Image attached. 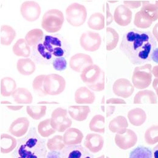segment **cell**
<instances>
[{
	"instance_id": "7a4b0ae2",
	"label": "cell",
	"mask_w": 158,
	"mask_h": 158,
	"mask_svg": "<svg viewBox=\"0 0 158 158\" xmlns=\"http://www.w3.org/2000/svg\"><path fill=\"white\" fill-rule=\"evenodd\" d=\"M17 147L12 158H46L47 149L45 141L31 128L26 136L19 139Z\"/></svg>"
},
{
	"instance_id": "8d00e7d4",
	"label": "cell",
	"mask_w": 158,
	"mask_h": 158,
	"mask_svg": "<svg viewBox=\"0 0 158 158\" xmlns=\"http://www.w3.org/2000/svg\"><path fill=\"white\" fill-rule=\"evenodd\" d=\"M47 107L42 106H27L26 112L27 114L34 120H40L43 118L46 113Z\"/></svg>"
},
{
	"instance_id": "603a6c76",
	"label": "cell",
	"mask_w": 158,
	"mask_h": 158,
	"mask_svg": "<svg viewBox=\"0 0 158 158\" xmlns=\"http://www.w3.org/2000/svg\"><path fill=\"white\" fill-rule=\"evenodd\" d=\"M135 104H156L158 98L156 94L152 90H142L136 93L134 98Z\"/></svg>"
},
{
	"instance_id": "d590c367",
	"label": "cell",
	"mask_w": 158,
	"mask_h": 158,
	"mask_svg": "<svg viewBox=\"0 0 158 158\" xmlns=\"http://www.w3.org/2000/svg\"><path fill=\"white\" fill-rule=\"evenodd\" d=\"M65 146L63 138L61 135H56L52 138L49 139L46 143L47 148L49 151L61 152L65 148Z\"/></svg>"
},
{
	"instance_id": "d6a6232c",
	"label": "cell",
	"mask_w": 158,
	"mask_h": 158,
	"mask_svg": "<svg viewBox=\"0 0 158 158\" xmlns=\"http://www.w3.org/2000/svg\"><path fill=\"white\" fill-rule=\"evenodd\" d=\"M89 27L93 30L100 31L105 27V17L100 12L92 14L88 21Z\"/></svg>"
},
{
	"instance_id": "8992f818",
	"label": "cell",
	"mask_w": 158,
	"mask_h": 158,
	"mask_svg": "<svg viewBox=\"0 0 158 158\" xmlns=\"http://www.w3.org/2000/svg\"><path fill=\"white\" fill-rule=\"evenodd\" d=\"M66 20L74 27L83 25L86 19L87 11L85 6L77 2H74L66 8Z\"/></svg>"
},
{
	"instance_id": "f5cc1de1",
	"label": "cell",
	"mask_w": 158,
	"mask_h": 158,
	"mask_svg": "<svg viewBox=\"0 0 158 158\" xmlns=\"http://www.w3.org/2000/svg\"><path fill=\"white\" fill-rule=\"evenodd\" d=\"M153 34L154 37L158 42V23L155 25L153 29Z\"/></svg>"
},
{
	"instance_id": "4316f807",
	"label": "cell",
	"mask_w": 158,
	"mask_h": 158,
	"mask_svg": "<svg viewBox=\"0 0 158 158\" xmlns=\"http://www.w3.org/2000/svg\"><path fill=\"white\" fill-rule=\"evenodd\" d=\"M17 36L14 29L9 25H2L0 30V41L4 46H9Z\"/></svg>"
},
{
	"instance_id": "1f68e13d",
	"label": "cell",
	"mask_w": 158,
	"mask_h": 158,
	"mask_svg": "<svg viewBox=\"0 0 158 158\" xmlns=\"http://www.w3.org/2000/svg\"><path fill=\"white\" fill-rule=\"evenodd\" d=\"M106 50L112 51L114 49L118 43L119 36L117 31L112 27H108L106 29Z\"/></svg>"
},
{
	"instance_id": "5bb4252c",
	"label": "cell",
	"mask_w": 158,
	"mask_h": 158,
	"mask_svg": "<svg viewBox=\"0 0 158 158\" xmlns=\"http://www.w3.org/2000/svg\"><path fill=\"white\" fill-rule=\"evenodd\" d=\"M29 124V119L26 117L17 118L11 123L9 132L15 137H23L27 133Z\"/></svg>"
},
{
	"instance_id": "91938a15",
	"label": "cell",
	"mask_w": 158,
	"mask_h": 158,
	"mask_svg": "<svg viewBox=\"0 0 158 158\" xmlns=\"http://www.w3.org/2000/svg\"><path fill=\"white\" fill-rule=\"evenodd\" d=\"M109 158L108 156H105V155H102V156H99L98 158Z\"/></svg>"
},
{
	"instance_id": "f907efd6",
	"label": "cell",
	"mask_w": 158,
	"mask_h": 158,
	"mask_svg": "<svg viewBox=\"0 0 158 158\" xmlns=\"http://www.w3.org/2000/svg\"><path fill=\"white\" fill-rule=\"evenodd\" d=\"M6 107L12 111H19L21 109L23 108V106L20 105H8Z\"/></svg>"
},
{
	"instance_id": "ac0fdd59",
	"label": "cell",
	"mask_w": 158,
	"mask_h": 158,
	"mask_svg": "<svg viewBox=\"0 0 158 158\" xmlns=\"http://www.w3.org/2000/svg\"><path fill=\"white\" fill-rule=\"evenodd\" d=\"M62 158H93L81 145L66 146L61 151Z\"/></svg>"
},
{
	"instance_id": "60d3db41",
	"label": "cell",
	"mask_w": 158,
	"mask_h": 158,
	"mask_svg": "<svg viewBox=\"0 0 158 158\" xmlns=\"http://www.w3.org/2000/svg\"><path fill=\"white\" fill-rule=\"evenodd\" d=\"M153 22L149 20L140 10L136 12L135 17L134 24L140 29H147L150 27Z\"/></svg>"
},
{
	"instance_id": "f1b7e54d",
	"label": "cell",
	"mask_w": 158,
	"mask_h": 158,
	"mask_svg": "<svg viewBox=\"0 0 158 158\" xmlns=\"http://www.w3.org/2000/svg\"><path fill=\"white\" fill-rule=\"evenodd\" d=\"M14 101L19 104H31L33 102L31 93L25 88H18L12 95Z\"/></svg>"
},
{
	"instance_id": "ab89813d",
	"label": "cell",
	"mask_w": 158,
	"mask_h": 158,
	"mask_svg": "<svg viewBox=\"0 0 158 158\" xmlns=\"http://www.w3.org/2000/svg\"><path fill=\"white\" fill-rule=\"evenodd\" d=\"M128 158H153V153L150 148L138 146L130 152Z\"/></svg>"
},
{
	"instance_id": "30bf717a",
	"label": "cell",
	"mask_w": 158,
	"mask_h": 158,
	"mask_svg": "<svg viewBox=\"0 0 158 158\" xmlns=\"http://www.w3.org/2000/svg\"><path fill=\"white\" fill-rule=\"evenodd\" d=\"M41 7L38 2L34 1H26L22 3L20 13L22 17L29 22L39 19L41 14Z\"/></svg>"
},
{
	"instance_id": "ee69618b",
	"label": "cell",
	"mask_w": 158,
	"mask_h": 158,
	"mask_svg": "<svg viewBox=\"0 0 158 158\" xmlns=\"http://www.w3.org/2000/svg\"><path fill=\"white\" fill-rule=\"evenodd\" d=\"M37 50H38L40 54L43 58L47 60L51 59L52 58V54L46 51L43 43H39L38 44Z\"/></svg>"
},
{
	"instance_id": "ffe728a7",
	"label": "cell",
	"mask_w": 158,
	"mask_h": 158,
	"mask_svg": "<svg viewBox=\"0 0 158 158\" xmlns=\"http://www.w3.org/2000/svg\"><path fill=\"white\" fill-rule=\"evenodd\" d=\"M95 99L94 93L85 86L79 88L75 93L74 100L77 104H92Z\"/></svg>"
},
{
	"instance_id": "6f0895ef",
	"label": "cell",
	"mask_w": 158,
	"mask_h": 158,
	"mask_svg": "<svg viewBox=\"0 0 158 158\" xmlns=\"http://www.w3.org/2000/svg\"><path fill=\"white\" fill-rule=\"evenodd\" d=\"M56 103H59L56 102H44V101L40 102L38 103V104H56Z\"/></svg>"
},
{
	"instance_id": "681fc988",
	"label": "cell",
	"mask_w": 158,
	"mask_h": 158,
	"mask_svg": "<svg viewBox=\"0 0 158 158\" xmlns=\"http://www.w3.org/2000/svg\"><path fill=\"white\" fill-rule=\"evenodd\" d=\"M116 106H108L106 108V117L108 118L111 116L115 111Z\"/></svg>"
},
{
	"instance_id": "bcb514c9",
	"label": "cell",
	"mask_w": 158,
	"mask_h": 158,
	"mask_svg": "<svg viewBox=\"0 0 158 158\" xmlns=\"http://www.w3.org/2000/svg\"><path fill=\"white\" fill-rule=\"evenodd\" d=\"M106 26H109L110 24H111L112 21H113L114 19V17H113L111 12H110V7H109V4L108 3H106Z\"/></svg>"
},
{
	"instance_id": "83f0119b",
	"label": "cell",
	"mask_w": 158,
	"mask_h": 158,
	"mask_svg": "<svg viewBox=\"0 0 158 158\" xmlns=\"http://www.w3.org/2000/svg\"><path fill=\"white\" fill-rule=\"evenodd\" d=\"M128 127V123L127 119L123 116H118L113 118L108 125L109 130L112 133L118 134L124 133Z\"/></svg>"
},
{
	"instance_id": "836d02e7",
	"label": "cell",
	"mask_w": 158,
	"mask_h": 158,
	"mask_svg": "<svg viewBox=\"0 0 158 158\" xmlns=\"http://www.w3.org/2000/svg\"><path fill=\"white\" fill-rule=\"evenodd\" d=\"M105 119L100 114L95 115L91 120L89 123V128L91 131L94 133H105Z\"/></svg>"
},
{
	"instance_id": "b9f144b4",
	"label": "cell",
	"mask_w": 158,
	"mask_h": 158,
	"mask_svg": "<svg viewBox=\"0 0 158 158\" xmlns=\"http://www.w3.org/2000/svg\"><path fill=\"white\" fill-rule=\"evenodd\" d=\"M46 75H39L37 76L32 82V88L35 93L39 96H47L43 88L44 80Z\"/></svg>"
},
{
	"instance_id": "9c48e42d",
	"label": "cell",
	"mask_w": 158,
	"mask_h": 158,
	"mask_svg": "<svg viewBox=\"0 0 158 158\" xmlns=\"http://www.w3.org/2000/svg\"><path fill=\"white\" fill-rule=\"evenodd\" d=\"M80 44L85 51L95 52L100 48L102 39L98 33L88 31L81 34L80 39Z\"/></svg>"
},
{
	"instance_id": "d6986e66",
	"label": "cell",
	"mask_w": 158,
	"mask_h": 158,
	"mask_svg": "<svg viewBox=\"0 0 158 158\" xmlns=\"http://www.w3.org/2000/svg\"><path fill=\"white\" fill-rule=\"evenodd\" d=\"M63 138L66 146H73L80 144L84 136L79 129L71 127L64 132Z\"/></svg>"
},
{
	"instance_id": "44dd1931",
	"label": "cell",
	"mask_w": 158,
	"mask_h": 158,
	"mask_svg": "<svg viewBox=\"0 0 158 158\" xmlns=\"http://www.w3.org/2000/svg\"><path fill=\"white\" fill-rule=\"evenodd\" d=\"M140 11L152 22L158 19V1H141Z\"/></svg>"
},
{
	"instance_id": "680465c9",
	"label": "cell",
	"mask_w": 158,
	"mask_h": 158,
	"mask_svg": "<svg viewBox=\"0 0 158 158\" xmlns=\"http://www.w3.org/2000/svg\"><path fill=\"white\" fill-rule=\"evenodd\" d=\"M1 104H11V102L9 101H2L1 102Z\"/></svg>"
},
{
	"instance_id": "11a10c76",
	"label": "cell",
	"mask_w": 158,
	"mask_h": 158,
	"mask_svg": "<svg viewBox=\"0 0 158 158\" xmlns=\"http://www.w3.org/2000/svg\"><path fill=\"white\" fill-rule=\"evenodd\" d=\"M153 158H158V144H157L152 150Z\"/></svg>"
},
{
	"instance_id": "52a82bcc",
	"label": "cell",
	"mask_w": 158,
	"mask_h": 158,
	"mask_svg": "<svg viewBox=\"0 0 158 158\" xmlns=\"http://www.w3.org/2000/svg\"><path fill=\"white\" fill-rule=\"evenodd\" d=\"M66 88L64 79L57 74L46 75L43 88L47 95L57 96L62 93Z\"/></svg>"
},
{
	"instance_id": "2e32d148",
	"label": "cell",
	"mask_w": 158,
	"mask_h": 158,
	"mask_svg": "<svg viewBox=\"0 0 158 158\" xmlns=\"http://www.w3.org/2000/svg\"><path fill=\"white\" fill-rule=\"evenodd\" d=\"M132 12L125 5L118 6L114 13V20L120 26L129 25L132 20Z\"/></svg>"
},
{
	"instance_id": "9a60e30c",
	"label": "cell",
	"mask_w": 158,
	"mask_h": 158,
	"mask_svg": "<svg viewBox=\"0 0 158 158\" xmlns=\"http://www.w3.org/2000/svg\"><path fill=\"white\" fill-rule=\"evenodd\" d=\"M104 145L103 138L99 134L89 133L84 141V145L92 153H98L100 152Z\"/></svg>"
},
{
	"instance_id": "816d5d0a",
	"label": "cell",
	"mask_w": 158,
	"mask_h": 158,
	"mask_svg": "<svg viewBox=\"0 0 158 158\" xmlns=\"http://www.w3.org/2000/svg\"><path fill=\"white\" fill-rule=\"evenodd\" d=\"M152 59L153 60V61H155V63H158V48H156L153 54H152Z\"/></svg>"
},
{
	"instance_id": "f35d334b",
	"label": "cell",
	"mask_w": 158,
	"mask_h": 158,
	"mask_svg": "<svg viewBox=\"0 0 158 158\" xmlns=\"http://www.w3.org/2000/svg\"><path fill=\"white\" fill-rule=\"evenodd\" d=\"M145 142L150 145L158 142V125H153L149 127L144 135Z\"/></svg>"
},
{
	"instance_id": "7c38bea8",
	"label": "cell",
	"mask_w": 158,
	"mask_h": 158,
	"mask_svg": "<svg viewBox=\"0 0 158 158\" xmlns=\"http://www.w3.org/2000/svg\"><path fill=\"white\" fill-rule=\"evenodd\" d=\"M135 87L128 79H118L113 86V91L115 95L127 99L131 96L135 91Z\"/></svg>"
},
{
	"instance_id": "db71d44e",
	"label": "cell",
	"mask_w": 158,
	"mask_h": 158,
	"mask_svg": "<svg viewBox=\"0 0 158 158\" xmlns=\"http://www.w3.org/2000/svg\"><path fill=\"white\" fill-rule=\"evenodd\" d=\"M153 88L156 91V96H158V78H155L153 82Z\"/></svg>"
},
{
	"instance_id": "ba28073f",
	"label": "cell",
	"mask_w": 158,
	"mask_h": 158,
	"mask_svg": "<svg viewBox=\"0 0 158 158\" xmlns=\"http://www.w3.org/2000/svg\"><path fill=\"white\" fill-rule=\"evenodd\" d=\"M68 110L63 108H57L55 109L52 114L51 118V123L52 128L57 132H65L68 128H71L73 121L69 118Z\"/></svg>"
},
{
	"instance_id": "d4e9b609",
	"label": "cell",
	"mask_w": 158,
	"mask_h": 158,
	"mask_svg": "<svg viewBox=\"0 0 158 158\" xmlns=\"http://www.w3.org/2000/svg\"><path fill=\"white\" fill-rule=\"evenodd\" d=\"M130 123L136 127L142 125L147 119V114L143 110L140 108H135L131 110L127 114Z\"/></svg>"
},
{
	"instance_id": "484cf974",
	"label": "cell",
	"mask_w": 158,
	"mask_h": 158,
	"mask_svg": "<svg viewBox=\"0 0 158 158\" xmlns=\"http://www.w3.org/2000/svg\"><path fill=\"white\" fill-rule=\"evenodd\" d=\"M17 69L21 74L27 76L35 72L36 66L34 61L31 59H20L17 63Z\"/></svg>"
},
{
	"instance_id": "6da1fadb",
	"label": "cell",
	"mask_w": 158,
	"mask_h": 158,
	"mask_svg": "<svg viewBox=\"0 0 158 158\" xmlns=\"http://www.w3.org/2000/svg\"><path fill=\"white\" fill-rule=\"evenodd\" d=\"M156 45V40L150 32L133 29L123 34L120 49L132 64L140 65L152 61Z\"/></svg>"
},
{
	"instance_id": "f6af8a7d",
	"label": "cell",
	"mask_w": 158,
	"mask_h": 158,
	"mask_svg": "<svg viewBox=\"0 0 158 158\" xmlns=\"http://www.w3.org/2000/svg\"><path fill=\"white\" fill-rule=\"evenodd\" d=\"M124 5L130 9H136L140 7L141 1H123Z\"/></svg>"
},
{
	"instance_id": "c3c4849f",
	"label": "cell",
	"mask_w": 158,
	"mask_h": 158,
	"mask_svg": "<svg viewBox=\"0 0 158 158\" xmlns=\"http://www.w3.org/2000/svg\"><path fill=\"white\" fill-rule=\"evenodd\" d=\"M106 104H126V102L123 99L118 98H111L108 99L106 102Z\"/></svg>"
},
{
	"instance_id": "74e56055",
	"label": "cell",
	"mask_w": 158,
	"mask_h": 158,
	"mask_svg": "<svg viewBox=\"0 0 158 158\" xmlns=\"http://www.w3.org/2000/svg\"><path fill=\"white\" fill-rule=\"evenodd\" d=\"M43 32L40 29H34L29 31L25 36V40L29 46H33L43 39Z\"/></svg>"
},
{
	"instance_id": "e0dca14e",
	"label": "cell",
	"mask_w": 158,
	"mask_h": 158,
	"mask_svg": "<svg viewBox=\"0 0 158 158\" xmlns=\"http://www.w3.org/2000/svg\"><path fill=\"white\" fill-rule=\"evenodd\" d=\"M43 44L48 52L56 57H60L64 55V50L61 48V40L57 37L46 35Z\"/></svg>"
},
{
	"instance_id": "4dcf8cb0",
	"label": "cell",
	"mask_w": 158,
	"mask_h": 158,
	"mask_svg": "<svg viewBox=\"0 0 158 158\" xmlns=\"http://www.w3.org/2000/svg\"><path fill=\"white\" fill-rule=\"evenodd\" d=\"M12 51L18 57L27 58L31 55L30 46L24 39H20L16 41L12 48Z\"/></svg>"
},
{
	"instance_id": "9f6ffc18",
	"label": "cell",
	"mask_w": 158,
	"mask_h": 158,
	"mask_svg": "<svg viewBox=\"0 0 158 158\" xmlns=\"http://www.w3.org/2000/svg\"><path fill=\"white\" fill-rule=\"evenodd\" d=\"M152 74L156 77L158 78V65L155 66L152 69Z\"/></svg>"
},
{
	"instance_id": "e575fe53",
	"label": "cell",
	"mask_w": 158,
	"mask_h": 158,
	"mask_svg": "<svg viewBox=\"0 0 158 158\" xmlns=\"http://www.w3.org/2000/svg\"><path fill=\"white\" fill-rule=\"evenodd\" d=\"M37 130L39 134L43 138H48L56 132L51 125V118L41 121L38 125Z\"/></svg>"
},
{
	"instance_id": "7dc6e473",
	"label": "cell",
	"mask_w": 158,
	"mask_h": 158,
	"mask_svg": "<svg viewBox=\"0 0 158 158\" xmlns=\"http://www.w3.org/2000/svg\"><path fill=\"white\" fill-rule=\"evenodd\" d=\"M46 158H62L61 152L60 151H50L46 155Z\"/></svg>"
},
{
	"instance_id": "277c9868",
	"label": "cell",
	"mask_w": 158,
	"mask_h": 158,
	"mask_svg": "<svg viewBox=\"0 0 158 158\" xmlns=\"http://www.w3.org/2000/svg\"><path fill=\"white\" fill-rule=\"evenodd\" d=\"M64 21L63 12L53 9L46 11L42 19L41 27L47 32L56 33L60 31Z\"/></svg>"
},
{
	"instance_id": "8fae6325",
	"label": "cell",
	"mask_w": 158,
	"mask_h": 158,
	"mask_svg": "<svg viewBox=\"0 0 158 158\" xmlns=\"http://www.w3.org/2000/svg\"><path fill=\"white\" fill-rule=\"evenodd\" d=\"M114 141L120 149L127 150L133 147L138 142V136L133 130L127 129L123 133H117L115 136Z\"/></svg>"
},
{
	"instance_id": "cb8c5ba5",
	"label": "cell",
	"mask_w": 158,
	"mask_h": 158,
	"mask_svg": "<svg viewBox=\"0 0 158 158\" xmlns=\"http://www.w3.org/2000/svg\"><path fill=\"white\" fill-rule=\"evenodd\" d=\"M68 113L71 118L79 122L85 120L89 114L91 112V110L89 106H78L73 105L68 107Z\"/></svg>"
},
{
	"instance_id": "f546056e",
	"label": "cell",
	"mask_w": 158,
	"mask_h": 158,
	"mask_svg": "<svg viewBox=\"0 0 158 158\" xmlns=\"http://www.w3.org/2000/svg\"><path fill=\"white\" fill-rule=\"evenodd\" d=\"M17 89L15 80L10 77H6L1 80V94L3 97H9Z\"/></svg>"
},
{
	"instance_id": "5b68a950",
	"label": "cell",
	"mask_w": 158,
	"mask_h": 158,
	"mask_svg": "<svg viewBox=\"0 0 158 158\" xmlns=\"http://www.w3.org/2000/svg\"><path fill=\"white\" fill-rule=\"evenodd\" d=\"M152 66L151 64L148 63L136 67L132 76L133 86L139 89L148 88L152 83Z\"/></svg>"
},
{
	"instance_id": "7402d4cb",
	"label": "cell",
	"mask_w": 158,
	"mask_h": 158,
	"mask_svg": "<svg viewBox=\"0 0 158 158\" xmlns=\"http://www.w3.org/2000/svg\"><path fill=\"white\" fill-rule=\"evenodd\" d=\"M18 141L12 136L2 133L0 138V150L2 154H8L15 150Z\"/></svg>"
},
{
	"instance_id": "4fadbf2b",
	"label": "cell",
	"mask_w": 158,
	"mask_h": 158,
	"mask_svg": "<svg viewBox=\"0 0 158 158\" xmlns=\"http://www.w3.org/2000/svg\"><path fill=\"white\" fill-rule=\"evenodd\" d=\"M93 64L91 56L83 53H77L71 57L69 60V67L74 71L81 73L88 66Z\"/></svg>"
},
{
	"instance_id": "3957f363",
	"label": "cell",
	"mask_w": 158,
	"mask_h": 158,
	"mask_svg": "<svg viewBox=\"0 0 158 158\" xmlns=\"http://www.w3.org/2000/svg\"><path fill=\"white\" fill-rule=\"evenodd\" d=\"M80 77L83 83L91 90L96 92L105 89V73L97 64H92L85 68Z\"/></svg>"
},
{
	"instance_id": "7bdbcfd3",
	"label": "cell",
	"mask_w": 158,
	"mask_h": 158,
	"mask_svg": "<svg viewBox=\"0 0 158 158\" xmlns=\"http://www.w3.org/2000/svg\"><path fill=\"white\" fill-rule=\"evenodd\" d=\"M52 65L56 70L58 71H61L66 68L67 61L63 57H57L53 61Z\"/></svg>"
}]
</instances>
